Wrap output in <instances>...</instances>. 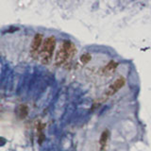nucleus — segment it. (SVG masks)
Returning <instances> with one entry per match:
<instances>
[{"label": "nucleus", "instance_id": "nucleus-2", "mask_svg": "<svg viewBox=\"0 0 151 151\" xmlns=\"http://www.w3.org/2000/svg\"><path fill=\"white\" fill-rule=\"evenodd\" d=\"M56 47V39L54 36H50L46 38L42 45L41 50V63L42 64H48L52 60L54 54V50Z\"/></svg>", "mask_w": 151, "mask_h": 151}, {"label": "nucleus", "instance_id": "nucleus-6", "mask_svg": "<svg viewBox=\"0 0 151 151\" xmlns=\"http://www.w3.org/2000/svg\"><path fill=\"white\" fill-rule=\"evenodd\" d=\"M28 113V108L27 105H20L17 108V115L20 119H24L27 116Z\"/></svg>", "mask_w": 151, "mask_h": 151}, {"label": "nucleus", "instance_id": "nucleus-1", "mask_svg": "<svg viewBox=\"0 0 151 151\" xmlns=\"http://www.w3.org/2000/svg\"><path fill=\"white\" fill-rule=\"evenodd\" d=\"M77 51L75 45L71 41L65 40L63 42L61 45L59 47L55 56V64L57 66H60L68 61Z\"/></svg>", "mask_w": 151, "mask_h": 151}, {"label": "nucleus", "instance_id": "nucleus-3", "mask_svg": "<svg viewBox=\"0 0 151 151\" xmlns=\"http://www.w3.org/2000/svg\"><path fill=\"white\" fill-rule=\"evenodd\" d=\"M42 40H44V36L41 33H37L34 36L30 45V55L32 58H37L38 55L41 53L42 47Z\"/></svg>", "mask_w": 151, "mask_h": 151}, {"label": "nucleus", "instance_id": "nucleus-9", "mask_svg": "<svg viewBox=\"0 0 151 151\" xmlns=\"http://www.w3.org/2000/svg\"><path fill=\"white\" fill-rule=\"evenodd\" d=\"M91 60H92V56L90 55V54H88V53L83 54L81 57H80V61H81V63H82L83 64L88 63Z\"/></svg>", "mask_w": 151, "mask_h": 151}, {"label": "nucleus", "instance_id": "nucleus-4", "mask_svg": "<svg viewBox=\"0 0 151 151\" xmlns=\"http://www.w3.org/2000/svg\"><path fill=\"white\" fill-rule=\"evenodd\" d=\"M126 84V79L121 77V78H118L114 82H113L110 87H109L108 91H107V96H111L112 94L116 93L121 88H123L125 86Z\"/></svg>", "mask_w": 151, "mask_h": 151}, {"label": "nucleus", "instance_id": "nucleus-8", "mask_svg": "<svg viewBox=\"0 0 151 151\" xmlns=\"http://www.w3.org/2000/svg\"><path fill=\"white\" fill-rule=\"evenodd\" d=\"M117 67V63H115L114 60H111L110 63H109L105 67H103L102 69V72L104 74H109V73H111L113 72Z\"/></svg>", "mask_w": 151, "mask_h": 151}, {"label": "nucleus", "instance_id": "nucleus-5", "mask_svg": "<svg viewBox=\"0 0 151 151\" xmlns=\"http://www.w3.org/2000/svg\"><path fill=\"white\" fill-rule=\"evenodd\" d=\"M45 125L42 124L41 122H39V124H38V127H37V135H38V142H39V144L42 145V143L44 142V140L45 139V134H44V129H45Z\"/></svg>", "mask_w": 151, "mask_h": 151}, {"label": "nucleus", "instance_id": "nucleus-7", "mask_svg": "<svg viewBox=\"0 0 151 151\" xmlns=\"http://www.w3.org/2000/svg\"><path fill=\"white\" fill-rule=\"evenodd\" d=\"M109 130H104L101 134L100 137V140H99V144H100V147H101V151L104 150L105 146L108 143V140H109Z\"/></svg>", "mask_w": 151, "mask_h": 151}]
</instances>
